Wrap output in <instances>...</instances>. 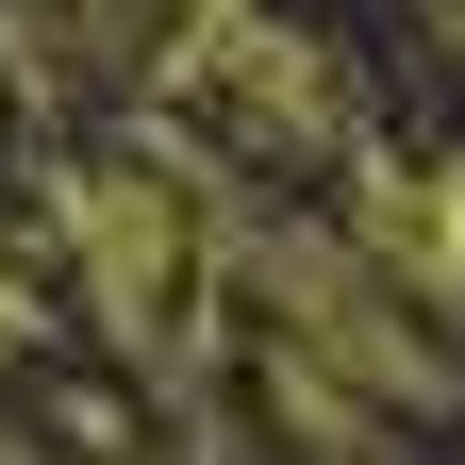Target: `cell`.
<instances>
[{
	"label": "cell",
	"mask_w": 465,
	"mask_h": 465,
	"mask_svg": "<svg viewBox=\"0 0 465 465\" xmlns=\"http://www.w3.org/2000/svg\"><path fill=\"white\" fill-rule=\"evenodd\" d=\"M34 349H50V300H34V282H0V366H34Z\"/></svg>",
	"instance_id": "cell-4"
},
{
	"label": "cell",
	"mask_w": 465,
	"mask_h": 465,
	"mask_svg": "<svg viewBox=\"0 0 465 465\" xmlns=\"http://www.w3.org/2000/svg\"><path fill=\"white\" fill-rule=\"evenodd\" d=\"M366 250H382V282H416V300H449V316H465V183L366 166Z\"/></svg>",
	"instance_id": "cell-3"
},
{
	"label": "cell",
	"mask_w": 465,
	"mask_h": 465,
	"mask_svg": "<svg viewBox=\"0 0 465 465\" xmlns=\"http://www.w3.org/2000/svg\"><path fill=\"white\" fill-rule=\"evenodd\" d=\"M50 232H67V282H84L100 349H116V366H150L166 399H183V366H200V300L232 282L200 183H166V166H134V150H84V166H50Z\"/></svg>",
	"instance_id": "cell-1"
},
{
	"label": "cell",
	"mask_w": 465,
	"mask_h": 465,
	"mask_svg": "<svg viewBox=\"0 0 465 465\" xmlns=\"http://www.w3.org/2000/svg\"><path fill=\"white\" fill-rule=\"evenodd\" d=\"M0 465H34V449H0Z\"/></svg>",
	"instance_id": "cell-5"
},
{
	"label": "cell",
	"mask_w": 465,
	"mask_h": 465,
	"mask_svg": "<svg viewBox=\"0 0 465 465\" xmlns=\"http://www.w3.org/2000/svg\"><path fill=\"white\" fill-rule=\"evenodd\" d=\"M166 67L216 100L232 150H300V166H349V67L282 17V0H183Z\"/></svg>",
	"instance_id": "cell-2"
}]
</instances>
